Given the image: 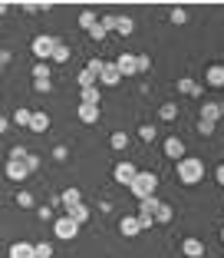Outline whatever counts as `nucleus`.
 Wrapping results in <instances>:
<instances>
[{
    "label": "nucleus",
    "mask_w": 224,
    "mask_h": 258,
    "mask_svg": "<svg viewBox=\"0 0 224 258\" xmlns=\"http://www.w3.org/2000/svg\"><path fill=\"white\" fill-rule=\"evenodd\" d=\"M155 189H158V175L155 172H145V169H139V172H135V179L129 182V192H132L139 202H142V199H149V196H155Z\"/></svg>",
    "instance_id": "f257e3e1"
},
{
    "label": "nucleus",
    "mask_w": 224,
    "mask_h": 258,
    "mask_svg": "<svg viewBox=\"0 0 224 258\" xmlns=\"http://www.w3.org/2000/svg\"><path fill=\"white\" fill-rule=\"evenodd\" d=\"M178 179L185 185H198L204 179V162L198 159V156H185V159H178Z\"/></svg>",
    "instance_id": "f03ea898"
},
{
    "label": "nucleus",
    "mask_w": 224,
    "mask_h": 258,
    "mask_svg": "<svg viewBox=\"0 0 224 258\" xmlns=\"http://www.w3.org/2000/svg\"><path fill=\"white\" fill-rule=\"evenodd\" d=\"M53 46H56V37H50V33H40V37L30 40V50H33V56H37V63H50Z\"/></svg>",
    "instance_id": "7ed1b4c3"
},
{
    "label": "nucleus",
    "mask_w": 224,
    "mask_h": 258,
    "mask_svg": "<svg viewBox=\"0 0 224 258\" xmlns=\"http://www.w3.org/2000/svg\"><path fill=\"white\" fill-rule=\"evenodd\" d=\"M53 235L60 238V242H73V238L79 235V225L69 222L66 215H60V219H53Z\"/></svg>",
    "instance_id": "20e7f679"
},
{
    "label": "nucleus",
    "mask_w": 224,
    "mask_h": 258,
    "mask_svg": "<svg viewBox=\"0 0 224 258\" xmlns=\"http://www.w3.org/2000/svg\"><path fill=\"white\" fill-rule=\"evenodd\" d=\"M112 63H116V70H119L122 80H126V76H135V73H139V53H119Z\"/></svg>",
    "instance_id": "39448f33"
},
{
    "label": "nucleus",
    "mask_w": 224,
    "mask_h": 258,
    "mask_svg": "<svg viewBox=\"0 0 224 258\" xmlns=\"http://www.w3.org/2000/svg\"><path fill=\"white\" fill-rule=\"evenodd\" d=\"M135 172H139V166H132V162H116V166H112V179L119 185H129L135 179Z\"/></svg>",
    "instance_id": "423d86ee"
},
{
    "label": "nucleus",
    "mask_w": 224,
    "mask_h": 258,
    "mask_svg": "<svg viewBox=\"0 0 224 258\" xmlns=\"http://www.w3.org/2000/svg\"><path fill=\"white\" fill-rule=\"evenodd\" d=\"M162 152L168 156V159H175V162H178V159H185V143H181L178 136H168V139L162 143Z\"/></svg>",
    "instance_id": "0eeeda50"
},
{
    "label": "nucleus",
    "mask_w": 224,
    "mask_h": 258,
    "mask_svg": "<svg viewBox=\"0 0 224 258\" xmlns=\"http://www.w3.org/2000/svg\"><path fill=\"white\" fill-rule=\"evenodd\" d=\"M204 83L211 90H224V63H211L208 73H204Z\"/></svg>",
    "instance_id": "6e6552de"
},
{
    "label": "nucleus",
    "mask_w": 224,
    "mask_h": 258,
    "mask_svg": "<svg viewBox=\"0 0 224 258\" xmlns=\"http://www.w3.org/2000/svg\"><path fill=\"white\" fill-rule=\"evenodd\" d=\"M139 232H142V225H139L135 215H122V219H119V235L122 238H135Z\"/></svg>",
    "instance_id": "1a4fd4ad"
},
{
    "label": "nucleus",
    "mask_w": 224,
    "mask_h": 258,
    "mask_svg": "<svg viewBox=\"0 0 224 258\" xmlns=\"http://www.w3.org/2000/svg\"><path fill=\"white\" fill-rule=\"evenodd\" d=\"M96 83H102V86H119L122 83V76H119V70H116V63H102V73H99Z\"/></svg>",
    "instance_id": "9d476101"
},
{
    "label": "nucleus",
    "mask_w": 224,
    "mask_h": 258,
    "mask_svg": "<svg viewBox=\"0 0 224 258\" xmlns=\"http://www.w3.org/2000/svg\"><path fill=\"white\" fill-rule=\"evenodd\" d=\"M198 119H208V122L224 119V103H204L201 113H198Z\"/></svg>",
    "instance_id": "9b49d317"
},
{
    "label": "nucleus",
    "mask_w": 224,
    "mask_h": 258,
    "mask_svg": "<svg viewBox=\"0 0 224 258\" xmlns=\"http://www.w3.org/2000/svg\"><path fill=\"white\" fill-rule=\"evenodd\" d=\"M181 251H185V258H204V242L201 238H185Z\"/></svg>",
    "instance_id": "f8f14e48"
},
{
    "label": "nucleus",
    "mask_w": 224,
    "mask_h": 258,
    "mask_svg": "<svg viewBox=\"0 0 224 258\" xmlns=\"http://www.w3.org/2000/svg\"><path fill=\"white\" fill-rule=\"evenodd\" d=\"M175 90H178L181 96H198V93H201V83L191 80V76H181L178 83H175Z\"/></svg>",
    "instance_id": "ddd939ff"
},
{
    "label": "nucleus",
    "mask_w": 224,
    "mask_h": 258,
    "mask_svg": "<svg viewBox=\"0 0 224 258\" xmlns=\"http://www.w3.org/2000/svg\"><path fill=\"white\" fill-rule=\"evenodd\" d=\"M132 30H135V20H132V17L116 14V27H112V33H119V37H132Z\"/></svg>",
    "instance_id": "4468645a"
},
{
    "label": "nucleus",
    "mask_w": 224,
    "mask_h": 258,
    "mask_svg": "<svg viewBox=\"0 0 224 258\" xmlns=\"http://www.w3.org/2000/svg\"><path fill=\"white\" fill-rule=\"evenodd\" d=\"M76 116H79V122H86V126H96V122H99V106H86V103H79Z\"/></svg>",
    "instance_id": "2eb2a0df"
},
{
    "label": "nucleus",
    "mask_w": 224,
    "mask_h": 258,
    "mask_svg": "<svg viewBox=\"0 0 224 258\" xmlns=\"http://www.w3.org/2000/svg\"><path fill=\"white\" fill-rule=\"evenodd\" d=\"M66 219H69V222H76V225H82V222L89 219V205H86V202L69 205V209H66Z\"/></svg>",
    "instance_id": "dca6fc26"
},
{
    "label": "nucleus",
    "mask_w": 224,
    "mask_h": 258,
    "mask_svg": "<svg viewBox=\"0 0 224 258\" xmlns=\"http://www.w3.org/2000/svg\"><path fill=\"white\" fill-rule=\"evenodd\" d=\"M175 219V209L168 202H158V209H155V215H152V222L155 225H168V222Z\"/></svg>",
    "instance_id": "f3484780"
},
{
    "label": "nucleus",
    "mask_w": 224,
    "mask_h": 258,
    "mask_svg": "<svg viewBox=\"0 0 224 258\" xmlns=\"http://www.w3.org/2000/svg\"><path fill=\"white\" fill-rule=\"evenodd\" d=\"M4 172H7V179H10V182H23V179L30 175L23 162H10V159H7V169H4Z\"/></svg>",
    "instance_id": "a211bd4d"
},
{
    "label": "nucleus",
    "mask_w": 224,
    "mask_h": 258,
    "mask_svg": "<svg viewBox=\"0 0 224 258\" xmlns=\"http://www.w3.org/2000/svg\"><path fill=\"white\" fill-rule=\"evenodd\" d=\"M27 129H30V133H46V129H50V113H43V109H40V113H33Z\"/></svg>",
    "instance_id": "6ab92c4d"
},
{
    "label": "nucleus",
    "mask_w": 224,
    "mask_h": 258,
    "mask_svg": "<svg viewBox=\"0 0 224 258\" xmlns=\"http://www.w3.org/2000/svg\"><path fill=\"white\" fill-rule=\"evenodd\" d=\"M7 258H37V255H33V242H14Z\"/></svg>",
    "instance_id": "aec40b11"
},
{
    "label": "nucleus",
    "mask_w": 224,
    "mask_h": 258,
    "mask_svg": "<svg viewBox=\"0 0 224 258\" xmlns=\"http://www.w3.org/2000/svg\"><path fill=\"white\" fill-rule=\"evenodd\" d=\"M99 99H102V90H96V86L79 90V103H86V106H99Z\"/></svg>",
    "instance_id": "412c9836"
},
{
    "label": "nucleus",
    "mask_w": 224,
    "mask_h": 258,
    "mask_svg": "<svg viewBox=\"0 0 224 258\" xmlns=\"http://www.w3.org/2000/svg\"><path fill=\"white\" fill-rule=\"evenodd\" d=\"M76 83H79V90H89V86H96V73H92L89 67H82L79 73H76Z\"/></svg>",
    "instance_id": "4be33fe9"
},
{
    "label": "nucleus",
    "mask_w": 224,
    "mask_h": 258,
    "mask_svg": "<svg viewBox=\"0 0 224 258\" xmlns=\"http://www.w3.org/2000/svg\"><path fill=\"white\" fill-rule=\"evenodd\" d=\"M96 23H99V14H96V10H79V27H82L86 33H89Z\"/></svg>",
    "instance_id": "5701e85b"
},
{
    "label": "nucleus",
    "mask_w": 224,
    "mask_h": 258,
    "mask_svg": "<svg viewBox=\"0 0 224 258\" xmlns=\"http://www.w3.org/2000/svg\"><path fill=\"white\" fill-rule=\"evenodd\" d=\"M66 60H69V46L56 40V46H53V53H50V63H66Z\"/></svg>",
    "instance_id": "b1692460"
},
{
    "label": "nucleus",
    "mask_w": 224,
    "mask_h": 258,
    "mask_svg": "<svg viewBox=\"0 0 224 258\" xmlns=\"http://www.w3.org/2000/svg\"><path fill=\"white\" fill-rule=\"evenodd\" d=\"M30 116H33V109L20 106V109H14V119H10V122H14V126H23V129H27V126H30Z\"/></svg>",
    "instance_id": "393cba45"
},
{
    "label": "nucleus",
    "mask_w": 224,
    "mask_h": 258,
    "mask_svg": "<svg viewBox=\"0 0 224 258\" xmlns=\"http://www.w3.org/2000/svg\"><path fill=\"white\" fill-rule=\"evenodd\" d=\"M37 80H53V67L50 63H33V83Z\"/></svg>",
    "instance_id": "a878e982"
},
{
    "label": "nucleus",
    "mask_w": 224,
    "mask_h": 258,
    "mask_svg": "<svg viewBox=\"0 0 224 258\" xmlns=\"http://www.w3.org/2000/svg\"><path fill=\"white\" fill-rule=\"evenodd\" d=\"M17 205H20V209H33V205H37V196H33L30 189H20L17 192Z\"/></svg>",
    "instance_id": "bb28decb"
},
{
    "label": "nucleus",
    "mask_w": 224,
    "mask_h": 258,
    "mask_svg": "<svg viewBox=\"0 0 224 258\" xmlns=\"http://www.w3.org/2000/svg\"><path fill=\"white\" fill-rule=\"evenodd\" d=\"M60 202L66 205V209H69V205H79V202H82V192H79V189H66V192L60 196Z\"/></svg>",
    "instance_id": "cd10ccee"
},
{
    "label": "nucleus",
    "mask_w": 224,
    "mask_h": 258,
    "mask_svg": "<svg viewBox=\"0 0 224 258\" xmlns=\"http://www.w3.org/2000/svg\"><path fill=\"white\" fill-rule=\"evenodd\" d=\"M158 119H165V122L178 119V106H175V103H165V106L158 109Z\"/></svg>",
    "instance_id": "c85d7f7f"
},
{
    "label": "nucleus",
    "mask_w": 224,
    "mask_h": 258,
    "mask_svg": "<svg viewBox=\"0 0 224 258\" xmlns=\"http://www.w3.org/2000/svg\"><path fill=\"white\" fill-rule=\"evenodd\" d=\"M109 146H112L116 152H122V149L129 146V136H126V133H112V136H109Z\"/></svg>",
    "instance_id": "c756f323"
},
{
    "label": "nucleus",
    "mask_w": 224,
    "mask_h": 258,
    "mask_svg": "<svg viewBox=\"0 0 224 258\" xmlns=\"http://www.w3.org/2000/svg\"><path fill=\"white\" fill-rule=\"evenodd\" d=\"M172 23L175 27H185L188 23V10L185 7H172Z\"/></svg>",
    "instance_id": "7c9ffc66"
},
{
    "label": "nucleus",
    "mask_w": 224,
    "mask_h": 258,
    "mask_svg": "<svg viewBox=\"0 0 224 258\" xmlns=\"http://www.w3.org/2000/svg\"><path fill=\"white\" fill-rule=\"evenodd\" d=\"M33 255L37 258H53V245L50 242H37L33 245Z\"/></svg>",
    "instance_id": "2f4dec72"
},
{
    "label": "nucleus",
    "mask_w": 224,
    "mask_h": 258,
    "mask_svg": "<svg viewBox=\"0 0 224 258\" xmlns=\"http://www.w3.org/2000/svg\"><path fill=\"white\" fill-rule=\"evenodd\" d=\"M139 136H142L145 143H152V139H155L158 133H155V126H152V122H142V126H139Z\"/></svg>",
    "instance_id": "473e14b6"
},
{
    "label": "nucleus",
    "mask_w": 224,
    "mask_h": 258,
    "mask_svg": "<svg viewBox=\"0 0 224 258\" xmlns=\"http://www.w3.org/2000/svg\"><path fill=\"white\" fill-rule=\"evenodd\" d=\"M23 166H27V172H37V169H40V156L27 152V159H23Z\"/></svg>",
    "instance_id": "72a5a7b5"
},
{
    "label": "nucleus",
    "mask_w": 224,
    "mask_h": 258,
    "mask_svg": "<svg viewBox=\"0 0 224 258\" xmlns=\"http://www.w3.org/2000/svg\"><path fill=\"white\" fill-rule=\"evenodd\" d=\"M214 133V122H208V119H198V136H211Z\"/></svg>",
    "instance_id": "f704fd0d"
},
{
    "label": "nucleus",
    "mask_w": 224,
    "mask_h": 258,
    "mask_svg": "<svg viewBox=\"0 0 224 258\" xmlns=\"http://www.w3.org/2000/svg\"><path fill=\"white\" fill-rule=\"evenodd\" d=\"M27 159V149H23V146H14V149H10V162H23Z\"/></svg>",
    "instance_id": "c9c22d12"
},
{
    "label": "nucleus",
    "mask_w": 224,
    "mask_h": 258,
    "mask_svg": "<svg viewBox=\"0 0 224 258\" xmlns=\"http://www.w3.org/2000/svg\"><path fill=\"white\" fill-rule=\"evenodd\" d=\"M152 70V56L149 53H139V73H149Z\"/></svg>",
    "instance_id": "e433bc0d"
},
{
    "label": "nucleus",
    "mask_w": 224,
    "mask_h": 258,
    "mask_svg": "<svg viewBox=\"0 0 224 258\" xmlns=\"http://www.w3.org/2000/svg\"><path fill=\"white\" fill-rule=\"evenodd\" d=\"M33 90H37V93H53V80H37Z\"/></svg>",
    "instance_id": "4c0bfd02"
},
{
    "label": "nucleus",
    "mask_w": 224,
    "mask_h": 258,
    "mask_svg": "<svg viewBox=\"0 0 224 258\" xmlns=\"http://www.w3.org/2000/svg\"><path fill=\"white\" fill-rule=\"evenodd\" d=\"M89 37H92V40H105L109 33H105V27H102V23H96V27L89 30Z\"/></svg>",
    "instance_id": "58836bf2"
},
{
    "label": "nucleus",
    "mask_w": 224,
    "mask_h": 258,
    "mask_svg": "<svg viewBox=\"0 0 224 258\" xmlns=\"http://www.w3.org/2000/svg\"><path fill=\"white\" fill-rule=\"evenodd\" d=\"M102 63H105V60H99V56H96V60H89V63H86V67H89L92 73H96V80H99V73H102Z\"/></svg>",
    "instance_id": "ea45409f"
},
{
    "label": "nucleus",
    "mask_w": 224,
    "mask_h": 258,
    "mask_svg": "<svg viewBox=\"0 0 224 258\" xmlns=\"http://www.w3.org/2000/svg\"><path fill=\"white\" fill-rule=\"evenodd\" d=\"M214 182H217V185H224V162L214 169Z\"/></svg>",
    "instance_id": "a19ab883"
},
{
    "label": "nucleus",
    "mask_w": 224,
    "mask_h": 258,
    "mask_svg": "<svg viewBox=\"0 0 224 258\" xmlns=\"http://www.w3.org/2000/svg\"><path fill=\"white\" fill-rule=\"evenodd\" d=\"M40 219H46V222L53 219V209H50V205H40Z\"/></svg>",
    "instance_id": "79ce46f5"
},
{
    "label": "nucleus",
    "mask_w": 224,
    "mask_h": 258,
    "mask_svg": "<svg viewBox=\"0 0 224 258\" xmlns=\"http://www.w3.org/2000/svg\"><path fill=\"white\" fill-rule=\"evenodd\" d=\"M53 156H56V159H66L69 152H66V146H56V149H53Z\"/></svg>",
    "instance_id": "37998d69"
},
{
    "label": "nucleus",
    "mask_w": 224,
    "mask_h": 258,
    "mask_svg": "<svg viewBox=\"0 0 224 258\" xmlns=\"http://www.w3.org/2000/svg\"><path fill=\"white\" fill-rule=\"evenodd\" d=\"M7 129H10V116H0V136H4Z\"/></svg>",
    "instance_id": "c03bdc74"
},
{
    "label": "nucleus",
    "mask_w": 224,
    "mask_h": 258,
    "mask_svg": "<svg viewBox=\"0 0 224 258\" xmlns=\"http://www.w3.org/2000/svg\"><path fill=\"white\" fill-rule=\"evenodd\" d=\"M10 56H14L10 50H0V67H4V63H10Z\"/></svg>",
    "instance_id": "a18cd8bd"
},
{
    "label": "nucleus",
    "mask_w": 224,
    "mask_h": 258,
    "mask_svg": "<svg viewBox=\"0 0 224 258\" xmlns=\"http://www.w3.org/2000/svg\"><path fill=\"white\" fill-rule=\"evenodd\" d=\"M4 10H7V4H0V14H4Z\"/></svg>",
    "instance_id": "49530a36"
},
{
    "label": "nucleus",
    "mask_w": 224,
    "mask_h": 258,
    "mask_svg": "<svg viewBox=\"0 0 224 258\" xmlns=\"http://www.w3.org/2000/svg\"><path fill=\"white\" fill-rule=\"evenodd\" d=\"M221 242H224V228H221Z\"/></svg>",
    "instance_id": "de8ad7c7"
},
{
    "label": "nucleus",
    "mask_w": 224,
    "mask_h": 258,
    "mask_svg": "<svg viewBox=\"0 0 224 258\" xmlns=\"http://www.w3.org/2000/svg\"><path fill=\"white\" fill-rule=\"evenodd\" d=\"M0 238H4V232H0Z\"/></svg>",
    "instance_id": "09e8293b"
},
{
    "label": "nucleus",
    "mask_w": 224,
    "mask_h": 258,
    "mask_svg": "<svg viewBox=\"0 0 224 258\" xmlns=\"http://www.w3.org/2000/svg\"><path fill=\"white\" fill-rule=\"evenodd\" d=\"M0 73H4V67H0Z\"/></svg>",
    "instance_id": "8fccbe9b"
}]
</instances>
